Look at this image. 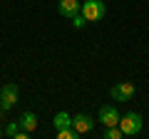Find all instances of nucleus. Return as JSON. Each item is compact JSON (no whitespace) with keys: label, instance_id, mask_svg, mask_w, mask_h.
<instances>
[{"label":"nucleus","instance_id":"obj_1","mask_svg":"<svg viewBox=\"0 0 149 139\" xmlns=\"http://www.w3.org/2000/svg\"><path fill=\"white\" fill-rule=\"evenodd\" d=\"M142 114L139 112H127V114H122L119 117V124L117 127L122 129V134L124 137H134V134H139L142 132Z\"/></svg>","mask_w":149,"mask_h":139},{"label":"nucleus","instance_id":"obj_2","mask_svg":"<svg viewBox=\"0 0 149 139\" xmlns=\"http://www.w3.org/2000/svg\"><path fill=\"white\" fill-rule=\"evenodd\" d=\"M80 13L87 17V22H100L107 15V5L102 0H85L80 5Z\"/></svg>","mask_w":149,"mask_h":139},{"label":"nucleus","instance_id":"obj_3","mask_svg":"<svg viewBox=\"0 0 149 139\" xmlns=\"http://www.w3.org/2000/svg\"><path fill=\"white\" fill-rule=\"evenodd\" d=\"M17 97H20V90H17V85L8 82V85L0 87V102H3V112H8V109L15 107V104H17Z\"/></svg>","mask_w":149,"mask_h":139},{"label":"nucleus","instance_id":"obj_4","mask_svg":"<svg viewBox=\"0 0 149 139\" xmlns=\"http://www.w3.org/2000/svg\"><path fill=\"white\" fill-rule=\"evenodd\" d=\"M109 97L114 102H129L134 97V85L132 82H117V85L109 90Z\"/></svg>","mask_w":149,"mask_h":139},{"label":"nucleus","instance_id":"obj_5","mask_svg":"<svg viewBox=\"0 0 149 139\" xmlns=\"http://www.w3.org/2000/svg\"><path fill=\"white\" fill-rule=\"evenodd\" d=\"M97 117H100V122L104 124V127H114V124H119V117H122V114L117 112L114 104H102Z\"/></svg>","mask_w":149,"mask_h":139},{"label":"nucleus","instance_id":"obj_6","mask_svg":"<svg viewBox=\"0 0 149 139\" xmlns=\"http://www.w3.org/2000/svg\"><path fill=\"white\" fill-rule=\"evenodd\" d=\"M72 127L80 134H90L92 129H95V119H92L90 114H74L72 117Z\"/></svg>","mask_w":149,"mask_h":139},{"label":"nucleus","instance_id":"obj_7","mask_svg":"<svg viewBox=\"0 0 149 139\" xmlns=\"http://www.w3.org/2000/svg\"><path fill=\"white\" fill-rule=\"evenodd\" d=\"M80 0H60L57 3V13L62 17H74L77 15V13H80Z\"/></svg>","mask_w":149,"mask_h":139},{"label":"nucleus","instance_id":"obj_8","mask_svg":"<svg viewBox=\"0 0 149 139\" xmlns=\"http://www.w3.org/2000/svg\"><path fill=\"white\" fill-rule=\"evenodd\" d=\"M17 122H20V129H25V132L32 134V132L37 129V114H35V112H22Z\"/></svg>","mask_w":149,"mask_h":139},{"label":"nucleus","instance_id":"obj_9","mask_svg":"<svg viewBox=\"0 0 149 139\" xmlns=\"http://www.w3.org/2000/svg\"><path fill=\"white\" fill-rule=\"evenodd\" d=\"M52 124H55V129H67V127H72V117L67 112H57L55 119H52Z\"/></svg>","mask_w":149,"mask_h":139},{"label":"nucleus","instance_id":"obj_10","mask_svg":"<svg viewBox=\"0 0 149 139\" xmlns=\"http://www.w3.org/2000/svg\"><path fill=\"white\" fill-rule=\"evenodd\" d=\"M80 132L74 127H67V129H57V139H77Z\"/></svg>","mask_w":149,"mask_h":139},{"label":"nucleus","instance_id":"obj_11","mask_svg":"<svg viewBox=\"0 0 149 139\" xmlns=\"http://www.w3.org/2000/svg\"><path fill=\"white\" fill-rule=\"evenodd\" d=\"M104 137H107V139H122L124 134H122V129H119L117 124H114V127H107V132H104Z\"/></svg>","mask_w":149,"mask_h":139},{"label":"nucleus","instance_id":"obj_12","mask_svg":"<svg viewBox=\"0 0 149 139\" xmlns=\"http://www.w3.org/2000/svg\"><path fill=\"white\" fill-rule=\"evenodd\" d=\"M70 20H72V25L77 27V30H82V27L87 25V17L82 15V13H77V15H74V17H70Z\"/></svg>","mask_w":149,"mask_h":139},{"label":"nucleus","instance_id":"obj_13","mask_svg":"<svg viewBox=\"0 0 149 139\" xmlns=\"http://www.w3.org/2000/svg\"><path fill=\"white\" fill-rule=\"evenodd\" d=\"M17 132H20V122H10L5 127V134L8 137H17Z\"/></svg>","mask_w":149,"mask_h":139},{"label":"nucleus","instance_id":"obj_14","mask_svg":"<svg viewBox=\"0 0 149 139\" xmlns=\"http://www.w3.org/2000/svg\"><path fill=\"white\" fill-rule=\"evenodd\" d=\"M0 112H3V102H0Z\"/></svg>","mask_w":149,"mask_h":139},{"label":"nucleus","instance_id":"obj_15","mask_svg":"<svg viewBox=\"0 0 149 139\" xmlns=\"http://www.w3.org/2000/svg\"><path fill=\"white\" fill-rule=\"evenodd\" d=\"M3 132H5V129H3V127H0V134H3Z\"/></svg>","mask_w":149,"mask_h":139}]
</instances>
